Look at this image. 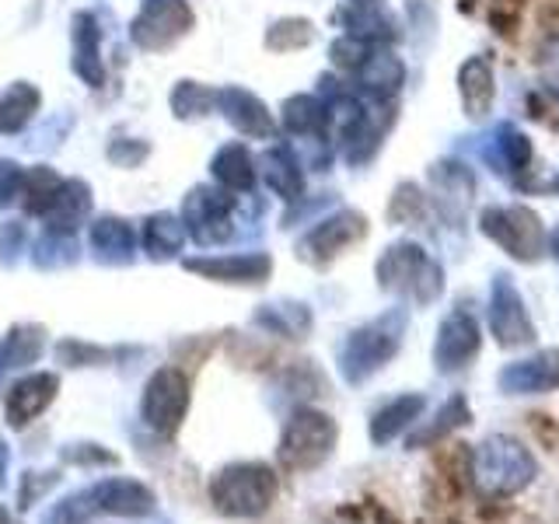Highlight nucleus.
I'll use <instances>...</instances> for the list:
<instances>
[{
	"instance_id": "nucleus-1",
	"label": "nucleus",
	"mask_w": 559,
	"mask_h": 524,
	"mask_svg": "<svg viewBox=\"0 0 559 524\" xmlns=\"http://www.w3.org/2000/svg\"><path fill=\"white\" fill-rule=\"evenodd\" d=\"M157 497L147 483L130 476L95 479L74 493H67L43 514V524H92L98 517H147L154 514Z\"/></svg>"
},
{
	"instance_id": "nucleus-2",
	"label": "nucleus",
	"mask_w": 559,
	"mask_h": 524,
	"mask_svg": "<svg viewBox=\"0 0 559 524\" xmlns=\"http://www.w3.org/2000/svg\"><path fill=\"white\" fill-rule=\"evenodd\" d=\"M538 476V462L528 451V444L514 441V437L493 433L483 444L472 448L468 458V479L476 486V493L486 500H507L528 489Z\"/></svg>"
},
{
	"instance_id": "nucleus-3",
	"label": "nucleus",
	"mask_w": 559,
	"mask_h": 524,
	"mask_svg": "<svg viewBox=\"0 0 559 524\" xmlns=\"http://www.w3.org/2000/svg\"><path fill=\"white\" fill-rule=\"evenodd\" d=\"M409 311L406 308H389L378 319L357 325L340 346V374L346 384H364L371 381L384 364H389L406 340Z\"/></svg>"
},
{
	"instance_id": "nucleus-4",
	"label": "nucleus",
	"mask_w": 559,
	"mask_h": 524,
	"mask_svg": "<svg viewBox=\"0 0 559 524\" xmlns=\"http://www.w3.org/2000/svg\"><path fill=\"white\" fill-rule=\"evenodd\" d=\"M378 287L384 294H395L402 301H413L419 308H430L444 294V270L424 245L395 241L378 259Z\"/></svg>"
},
{
	"instance_id": "nucleus-5",
	"label": "nucleus",
	"mask_w": 559,
	"mask_h": 524,
	"mask_svg": "<svg viewBox=\"0 0 559 524\" xmlns=\"http://www.w3.org/2000/svg\"><path fill=\"white\" fill-rule=\"evenodd\" d=\"M210 503L224 517H241L252 521L262 517L276 503L280 479L276 468L266 462H231L217 468V476L210 479Z\"/></svg>"
},
{
	"instance_id": "nucleus-6",
	"label": "nucleus",
	"mask_w": 559,
	"mask_h": 524,
	"mask_svg": "<svg viewBox=\"0 0 559 524\" xmlns=\"http://www.w3.org/2000/svg\"><path fill=\"white\" fill-rule=\"evenodd\" d=\"M340 444V427L336 419L322 409L311 406H297L284 430H280V444H276V462L287 472H314L322 468L332 451Z\"/></svg>"
},
{
	"instance_id": "nucleus-7",
	"label": "nucleus",
	"mask_w": 559,
	"mask_h": 524,
	"mask_svg": "<svg viewBox=\"0 0 559 524\" xmlns=\"http://www.w3.org/2000/svg\"><path fill=\"white\" fill-rule=\"evenodd\" d=\"M189 413V374L182 367L165 364L147 378L140 395V419L157 437H175Z\"/></svg>"
},
{
	"instance_id": "nucleus-8",
	"label": "nucleus",
	"mask_w": 559,
	"mask_h": 524,
	"mask_svg": "<svg viewBox=\"0 0 559 524\" xmlns=\"http://www.w3.org/2000/svg\"><path fill=\"white\" fill-rule=\"evenodd\" d=\"M483 235L518 262H538L546 252V227L528 206H486L479 214Z\"/></svg>"
},
{
	"instance_id": "nucleus-9",
	"label": "nucleus",
	"mask_w": 559,
	"mask_h": 524,
	"mask_svg": "<svg viewBox=\"0 0 559 524\" xmlns=\"http://www.w3.org/2000/svg\"><path fill=\"white\" fill-rule=\"evenodd\" d=\"M235 192H227L221 186H192L189 196L182 200V224L186 235L210 249V245H224L235 235L231 214H235Z\"/></svg>"
},
{
	"instance_id": "nucleus-10",
	"label": "nucleus",
	"mask_w": 559,
	"mask_h": 524,
	"mask_svg": "<svg viewBox=\"0 0 559 524\" xmlns=\"http://www.w3.org/2000/svg\"><path fill=\"white\" fill-rule=\"evenodd\" d=\"M479 349H483V329L476 311L468 305L451 308L433 340V367L441 374H459L479 357Z\"/></svg>"
},
{
	"instance_id": "nucleus-11",
	"label": "nucleus",
	"mask_w": 559,
	"mask_h": 524,
	"mask_svg": "<svg viewBox=\"0 0 559 524\" xmlns=\"http://www.w3.org/2000/svg\"><path fill=\"white\" fill-rule=\"evenodd\" d=\"M192 22H197V17H192V8L186 0H144L136 17L130 22V39L140 49L157 52L179 43L192 28Z\"/></svg>"
},
{
	"instance_id": "nucleus-12",
	"label": "nucleus",
	"mask_w": 559,
	"mask_h": 524,
	"mask_svg": "<svg viewBox=\"0 0 559 524\" xmlns=\"http://www.w3.org/2000/svg\"><path fill=\"white\" fill-rule=\"evenodd\" d=\"M367 235V217L357 210H336L332 217L319 221L311 231L297 241V259L308 266H329L332 259L343 255L349 245H357Z\"/></svg>"
},
{
	"instance_id": "nucleus-13",
	"label": "nucleus",
	"mask_w": 559,
	"mask_h": 524,
	"mask_svg": "<svg viewBox=\"0 0 559 524\" xmlns=\"http://www.w3.org/2000/svg\"><path fill=\"white\" fill-rule=\"evenodd\" d=\"M489 329H493V340L503 349H518L535 343V322L528 314V305L514 284V276H493V290H489Z\"/></svg>"
},
{
	"instance_id": "nucleus-14",
	"label": "nucleus",
	"mask_w": 559,
	"mask_h": 524,
	"mask_svg": "<svg viewBox=\"0 0 559 524\" xmlns=\"http://www.w3.org/2000/svg\"><path fill=\"white\" fill-rule=\"evenodd\" d=\"M182 270L197 273L214 284L235 287H259L273 273V259L266 252H227V255H189L182 259Z\"/></svg>"
},
{
	"instance_id": "nucleus-15",
	"label": "nucleus",
	"mask_w": 559,
	"mask_h": 524,
	"mask_svg": "<svg viewBox=\"0 0 559 524\" xmlns=\"http://www.w3.org/2000/svg\"><path fill=\"white\" fill-rule=\"evenodd\" d=\"M57 392H60V374L52 371H32L25 378H17L4 395L8 427L25 430L28 424H35L57 402Z\"/></svg>"
},
{
	"instance_id": "nucleus-16",
	"label": "nucleus",
	"mask_w": 559,
	"mask_h": 524,
	"mask_svg": "<svg viewBox=\"0 0 559 524\" xmlns=\"http://www.w3.org/2000/svg\"><path fill=\"white\" fill-rule=\"evenodd\" d=\"M497 389L503 395H546L559 392V346L507 364L497 374Z\"/></svg>"
},
{
	"instance_id": "nucleus-17",
	"label": "nucleus",
	"mask_w": 559,
	"mask_h": 524,
	"mask_svg": "<svg viewBox=\"0 0 559 524\" xmlns=\"http://www.w3.org/2000/svg\"><path fill=\"white\" fill-rule=\"evenodd\" d=\"M217 109L241 136H249V140H270L276 130L270 109L252 92H245V87H235V84L217 87Z\"/></svg>"
},
{
	"instance_id": "nucleus-18",
	"label": "nucleus",
	"mask_w": 559,
	"mask_h": 524,
	"mask_svg": "<svg viewBox=\"0 0 559 524\" xmlns=\"http://www.w3.org/2000/svg\"><path fill=\"white\" fill-rule=\"evenodd\" d=\"M87 214H92V186L84 179H63L60 192L43 214V227L52 235H78Z\"/></svg>"
},
{
	"instance_id": "nucleus-19",
	"label": "nucleus",
	"mask_w": 559,
	"mask_h": 524,
	"mask_svg": "<svg viewBox=\"0 0 559 524\" xmlns=\"http://www.w3.org/2000/svg\"><path fill=\"white\" fill-rule=\"evenodd\" d=\"M70 39H74V74L87 87H102L105 84V67H102V28L95 22L92 11L74 14L70 22Z\"/></svg>"
},
{
	"instance_id": "nucleus-20",
	"label": "nucleus",
	"mask_w": 559,
	"mask_h": 524,
	"mask_svg": "<svg viewBox=\"0 0 559 524\" xmlns=\"http://www.w3.org/2000/svg\"><path fill=\"white\" fill-rule=\"evenodd\" d=\"M46 336L49 332L39 322L11 325L8 336L0 340V381L17 371H28L32 364H39V357L46 354Z\"/></svg>"
},
{
	"instance_id": "nucleus-21",
	"label": "nucleus",
	"mask_w": 559,
	"mask_h": 524,
	"mask_svg": "<svg viewBox=\"0 0 559 524\" xmlns=\"http://www.w3.org/2000/svg\"><path fill=\"white\" fill-rule=\"evenodd\" d=\"M424 409H427V398L419 392H406V395H395L392 402H384V406L371 416V427H367L371 444L374 448L392 444L395 437H402L413 424H419Z\"/></svg>"
},
{
	"instance_id": "nucleus-22",
	"label": "nucleus",
	"mask_w": 559,
	"mask_h": 524,
	"mask_svg": "<svg viewBox=\"0 0 559 524\" xmlns=\"http://www.w3.org/2000/svg\"><path fill=\"white\" fill-rule=\"evenodd\" d=\"M357 74V84L360 92L371 98V102H389L402 81H406V67H402V60L395 57V52L374 46L371 52H367V60L354 70Z\"/></svg>"
},
{
	"instance_id": "nucleus-23",
	"label": "nucleus",
	"mask_w": 559,
	"mask_h": 524,
	"mask_svg": "<svg viewBox=\"0 0 559 524\" xmlns=\"http://www.w3.org/2000/svg\"><path fill=\"white\" fill-rule=\"evenodd\" d=\"M92 252L102 266H130L136 259V235L130 221L105 214L92 224Z\"/></svg>"
},
{
	"instance_id": "nucleus-24",
	"label": "nucleus",
	"mask_w": 559,
	"mask_h": 524,
	"mask_svg": "<svg viewBox=\"0 0 559 524\" xmlns=\"http://www.w3.org/2000/svg\"><path fill=\"white\" fill-rule=\"evenodd\" d=\"M459 92H462V105L468 119H483L493 109L497 98V81H493V67H489L486 57H472L462 63L459 70Z\"/></svg>"
},
{
	"instance_id": "nucleus-25",
	"label": "nucleus",
	"mask_w": 559,
	"mask_h": 524,
	"mask_svg": "<svg viewBox=\"0 0 559 524\" xmlns=\"http://www.w3.org/2000/svg\"><path fill=\"white\" fill-rule=\"evenodd\" d=\"M210 175H214V182L227 192H252L255 186V157L252 151L241 144V140H231V144H224L214 162H210Z\"/></svg>"
},
{
	"instance_id": "nucleus-26",
	"label": "nucleus",
	"mask_w": 559,
	"mask_h": 524,
	"mask_svg": "<svg viewBox=\"0 0 559 524\" xmlns=\"http://www.w3.org/2000/svg\"><path fill=\"white\" fill-rule=\"evenodd\" d=\"M252 325H259L262 332L280 340H305L314 319H311V308L301 301H276V305H262L252 314Z\"/></svg>"
},
{
	"instance_id": "nucleus-27",
	"label": "nucleus",
	"mask_w": 559,
	"mask_h": 524,
	"mask_svg": "<svg viewBox=\"0 0 559 524\" xmlns=\"http://www.w3.org/2000/svg\"><path fill=\"white\" fill-rule=\"evenodd\" d=\"M262 179H266V186L276 192L280 200H301L305 192V171H301V162H297V154L284 144L270 147L266 154H262Z\"/></svg>"
},
{
	"instance_id": "nucleus-28",
	"label": "nucleus",
	"mask_w": 559,
	"mask_h": 524,
	"mask_svg": "<svg viewBox=\"0 0 559 524\" xmlns=\"http://www.w3.org/2000/svg\"><path fill=\"white\" fill-rule=\"evenodd\" d=\"M280 122L297 140H319L329 130V109L319 95H294L280 109Z\"/></svg>"
},
{
	"instance_id": "nucleus-29",
	"label": "nucleus",
	"mask_w": 559,
	"mask_h": 524,
	"mask_svg": "<svg viewBox=\"0 0 559 524\" xmlns=\"http://www.w3.org/2000/svg\"><path fill=\"white\" fill-rule=\"evenodd\" d=\"M486 157L500 175H518L532 165V140L518 127H511V122H503V127H497L493 136H489Z\"/></svg>"
},
{
	"instance_id": "nucleus-30",
	"label": "nucleus",
	"mask_w": 559,
	"mask_h": 524,
	"mask_svg": "<svg viewBox=\"0 0 559 524\" xmlns=\"http://www.w3.org/2000/svg\"><path fill=\"white\" fill-rule=\"evenodd\" d=\"M186 224L182 217L168 214V210H162V214H151L144 221V252L147 259L154 262H168L175 259L182 249H186Z\"/></svg>"
},
{
	"instance_id": "nucleus-31",
	"label": "nucleus",
	"mask_w": 559,
	"mask_h": 524,
	"mask_svg": "<svg viewBox=\"0 0 559 524\" xmlns=\"http://www.w3.org/2000/svg\"><path fill=\"white\" fill-rule=\"evenodd\" d=\"M43 105L39 87L28 81H14L11 87L0 92V133H22L35 119Z\"/></svg>"
},
{
	"instance_id": "nucleus-32",
	"label": "nucleus",
	"mask_w": 559,
	"mask_h": 524,
	"mask_svg": "<svg viewBox=\"0 0 559 524\" xmlns=\"http://www.w3.org/2000/svg\"><path fill=\"white\" fill-rule=\"evenodd\" d=\"M468 419H472V413H468L465 395H451V398L444 402V406L433 413V419H427V424L419 427L406 444H409V448H427V444H437V441H444V437H451L454 430L468 427Z\"/></svg>"
},
{
	"instance_id": "nucleus-33",
	"label": "nucleus",
	"mask_w": 559,
	"mask_h": 524,
	"mask_svg": "<svg viewBox=\"0 0 559 524\" xmlns=\"http://www.w3.org/2000/svg\"><path fill=\"white\" fill-rule=\"evenodd\" d=\"M340 22L346 25V35H354V39H364V43H371V46L399 39L392 17L374 11V8H357L354 4L349 11H340Z\"/></svg>"
},
{
	"instance_id": "nucleus-34",
	"label": "nucleus",
	"mask_w": 559,
	"mask_h": 524,
	"mask_svg": "<svg viewBox=\"0 0 559 524\" xmlns=\"http://www.w3.org/2000/svg\"><path fill=\"white\" fill-rule=\"evenodd\" d=\"M63 179L57 171H52L49 165H35V168H25V179H22V196H17V203H22L25 214L32 217H43L52 196L60 192Z\"/></svg>"
},
{
	"instance_id": "nucleus-35",
	"label": "nucleus",
	"mask_w": 559,
	"mask_h": 524,
	"mask_svg": "<svg viewBox=\"0 0 559 524\" xmlns=\"http://www.w3.org/2000/svg\"><path fill=\"white\" fill-rule=\"evenodd\" d=\"M217 109V87L200 81H179L171 92V112L179 119H203Z\"/></svg>"
},
{
	"instance_id": "nucleus-36",
	"label": "nucleus",
	"mask_w": 559,
	"mask_h": 524,
	"mask_svg": "<svg viewBox=\"0 0 559 524\" xmlns=\"http://www.w3.org/2000/svg\"><path fill=\"white\" fill-rule=\"evenodd\" d=\"M35 270H67L78 262V238L74 235H52L46 231L32 252Z\"/></svg>"
},
{
	"instance_id": "nucleus-37",
	"label": "nucleus",
	"mask_w": 559,
	"mask_h": 524,
	"mask_svg": "<svg viewBox=\"0 0 559 524\" xmlns=\"http://www.w3.org/2000/svg\"><path fill=\"white\" fill-rule=\"evenodd\" d=\"M314 39V25L308 17H280L276 25H270L266 32V46L273 52H290V49H301Z\"/></svg>"
},
{
	"instance_id": "nucleus-38",
	"label": "nucleus",
	"mask_w": 559,
	"mask_h": 524,
	"mask_svg": "<svg viewBox=\"0 0 559 524\" xmlns=\"http://www.w3.org/2000/svg\"><path fill=\"white\" fill-rule=\"evenodd\" d=\"M122 354V349H105L84 340H60L57 343V364L63 367H102Z\"/></svg>"
},
{
	"instance_id": "nucleus-39",
	"label": "nucleus",
	"mask_w": 559,
	"mask_h": 524,
	"mask_svg": "<svg viewBox=\"0 0 559 524\" xmlns=\"http://www.w3.org/2000/svg\"><path fill=\"white\" fill-rule=\"evenodd\" d=\"M60 479H63L60 468H49V472L28 468V472H22V476H17V511H28V507H35L49 493V489L60 486Z\"/></svg>"
},
{
	"instance_id": "nucleus-40",
	"label": "nucleus",
	"mask_w": 559,
	"mask_h": 524,
	"mask_svg": "<svg viewBox=\"0 0 559 524\" xmlns=\"http://www.w3.org/2000/svg\"><path fill=\"white\" fill-rule=\"evenodd\" d=\"M60 458L63 465H74V468H102V465H119V454H112L109 448H102L95 441H78V444H67L60 448Z\"/></svg>"
},
{
	"instance_id": "nucleus-41",
	"label": "nucleus",
	"mask_w": 559,
	"mask_h": 524,
	"mask_svg": "<svg viewBox=\"0 0 559 524\" xmlns=\"http://www.w3.org/2000/svg\"><path fill=\"white\" fill-rule=\"evenodd\" d=\"M374 46L371 43H364V39H354V35H343V39H336L332 43V49H329V57H332V63H336L340 70H354L367 60V52H371Z\"/></svg>"
},
{
	"instance_id": "nucleus-42",
	"label": "nucleus",
	"mask_w": 559,
	"mask_h": 524,
	"mask_svg": "<svg viewBox=\"0 0 559 524\" xmlns=\"http://www.w3.org/2000/svg\"><path fill=\"white\" fill-rule=\"evenodd\" d=\"M25 241H28V231L22 221H4V227H0V266L11 270L17 255L25 252Z\"/></svg>"
},
{
	"instance_id": "nucleus-43",
	"label": "nucleus",
	"mask_w": 559,
	"mask_h": 524,
	"mask_svg": "<svg viewBox=\"0 0 559 524\" xmlns=\"http://www.w3.org/2000/svg\"><path fill=\"white\" fill-rule=\"evenodd\" d=\"M151 157V144L147 140H112L109 144V162L116 168H136Z\"/></svg>"
},
{
	"instance_id": "nucleus-44",
	"label": "nucleus",
	"mask_w": 559,
	"mask_h": 524,
	"mask_svg": "<svg viewBox=\"0 0 559 524\" xmlns=\"http://www.w3.org/2000/svg\"><path fill=\"white\" fill-rule=\"evenodd\" d=\"M22 179H25V168L11 162V157H4V162H0V210L17 203V196H22Z\"/></svg>"
},
{
	"instance_id": "nucleus-45",
	"label": "nucleus",
	"mask_w": 559,
	"mask_h": 524,
	"mask_svg": "<svg viewBox=\"0 0 559 524\" xmlns=\"http://www.w3.org/2000/svg\"><path fill=\"white\" fill-rule=\"evenodd\" d=\"M419 210H424V200H419V192H416V186H399V192H395V200H392V206H389V217L392 221H402V224H409Z\"/></svg>"
},
{
	"instance_id": "nucleus-46",
	"label": "nucleus",
	"mask_w": 559,
	"mask_h": 524,
	"mask_svg": "<svg viewBox=\"0 0 559 524\" xmlns=\"http://www.w3.org/2000/svg\"><path fill=\"white\" fill-rule=\"evenodd\" d=\"M8 462H11V448L0 441V486L8 483Z\"/></svg>"
},
{
	"instance_id": "nucleus-47",
	"label": "nucleus",
	"mask_w": 559,
	"mask_h": 524,
	"mask_svg": "<svg viewBox=\"0 0 559 524\" xmlns=\"http://www.w3.org/2000/svg\"><path fill=\"white\" fill-rule=\"evenodd\" d=\"M546 252L559 262V224L552 227V235H546Z\"/></svg>"
},
{
	"instance_id": "nucleus-48",
	"label": "nucleus",
	"mask_w": 559,
	"mask_h": 524,
	"mask_svg": "<svg viewBox=\"0 0 559 524\" xmlns=\"http://www.w3.org/2000/svg\"><path fill=\"white\" fill-rule=\"evenodd\" d=\"M0 524H22V521H14V514L8 511L4 503H0Z\"/></svg>"
},
{
	"instance_id": "nucleus-49",
	"label": "nucleus",
	"mask_w": 559,
	"mask_h": 524,
	"mask_svg": "<svg viewBox=\"0 0 559 524\" xmlns=\"http://www.w3.org/2000/svg\"><path fill=\"white\" fill-rule=\"evenodd\" d=\"M354 4H357V8H374L378 0H354Z\"/></svg>"
}]
</instances>
